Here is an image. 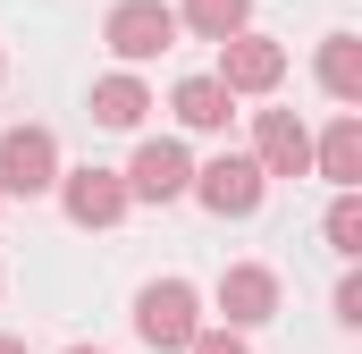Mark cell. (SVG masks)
<instances>
[{
    "label": "cell",
    "instance_id": "obj_1",
    "mask_svg": "<svg viewBox=\"0 0 362 354\" xmlns=\"http://www.w3.org/2000/svg\"><path fill=\"white\" fill-rule=\"evenodd\" d=\"M194 329H202V295H194L185 278H152V287L135 295V338L152 354H185Z\"/></svg>",
    "mask_w": 362,
    "mask_h": 354
},
{
    "label": "cell",
    "instance_id": "obj_2",
    "mask_svg": "<svg viewBox=\"0 0 362 354\" xmlns=\"http://www.w3.org/2000/svg\"><path fill=\"white\" fill-rule=\"evenodd\" d=\"M185 194H202V211H219V219H253L262 211V194H270V177L253 169V152H219V161H202Z\"/></svg>",
    "mask_w": 362,
    "mask_h": 354
},
{
    "label": "cell",
    "instance_id": "obj_3",
    "mask_svg": "<svg viewBox=\"0 0 362 354\" xmlns=\"http://www.w3.org/2000/svg\"><path fill=\"white\" fill-rule=\"evenodd\" d=\"M101 42H110L127 68H144V59H160V51L177 42V8H169V0H118L110 25H101Z\"/></svg>",
    "mask_w": 362,
    "mask_h": 354
},
{
    "label": "cell",
    "instance_id": "obj_4",
    "mask_svg": "<svg viewBox=\"0 0 362 354\" xmlns=\"http://www.w3.org/2000/svg\"><path fill=\"white\" fill-rule=\"evenodd\" d=\"M51 185H59L51 127H8L0 135V194H51Z\"/></svg>",
    "mask_w": 362,
    "mask_h": 354
},
{
    "label": "cell",
    "instance_id": "obj_5",
    "mask_svg": "<svg viewBox=\"0 0 362 354\" xmlns=\"http://www.w3.org/2000/svg\"><path fill=\"white\" fill-rule=\"evenodd\" d=\"M127 202H177L185 185H194V161H185V144L169 135H152V144H135V161H127Z\"/></svg>",
    "mask_w": 362,
    "mask_h": 354
},
{
    "label": "cell",
    "instance_id": "obj_6",
    "mask_svg": "<svg viewBox=\"0 0 362 354\" xmlns=\"http://www.w3.org/2000/svg\"><path fill=\"white\" fill-rule=\"evenodd\" d=\"M253 169L262 177H303L312 169V135H303L295 110H262L253 118Z\"/></svg>",
    "mask_w": 362,
    "mask_h": 354
},
{
    "label": "cell",
    "instance_id": "obj_7",
    "mask_svg": "<svg viewBox=\"0 0 362 354\" xmlns=\"http://www.w3.org/2000/svg\"><path fill=\"white\" fill-rule=\"evenodd\" d=\"M219 312H228V329L245 338V329H262L278 312V270L262 262H236V270H219Z\"/></svg>",
    "mask_w": 362,
    "mask_h": 354
},
{
    "label": "cell",
    "instance_id": "obj_8",
    "mask_svg": "<svg viewBox=\"0 0 362 354\" xmlns=\"http://www.w3.org/2000/svg\"><path fill=\"white\" fill-rule=\"evenodd\" d=\"M286 76V51H278L270 34H236V42H219V85L228 93H270Z\"/></svg>",
    "mask_w": 362,
    "mask_h": 354
},
{
    "label": "cell",
    "instance_id": "obj_9",
    "mask_svg": "<svg viewBox=\"0 0 362 354\" xmlns=\"http://www.w3.org/2000/svg\"><path fill=\"white\" fill-rule=\"evenodd\" d=\"M59 202H68L76 228H110L127 211V185H118V169H68L59 177Z\"/></svg>",
    "mask_w": 362,
    "mask_h": 354
},
{
    "label": "cell",
    "instance_id": "obj_10",
    "mask_svg": "<svg viewBox=\"0 0 362 354\" xmlns=\"http://www.w3.org/2000/svg\"><path fill=\"white\" fill-rule=\"evenodd\" d=\"M312 169L329 177L337 194H354V185H362V118H337V127L312 144Z\"/></svg>",
    "mask_w": 362,
    "mask_h": 354
},
{
    "label": "cell",
    "instance_id": "obj_11",
    "mask_svg": "<svg viewBox=\"0 0 362 354\" xmlns=\"http://www.w3.org/2000/svg\"><path fill=\"white\" fill-rule=\"evenodd\" d=\"M169 110H177L194 135H219V127H228V110H236V93L219 85V76H185V85L169 93Z\"/></svg>",
    "mask_w": 362,
    "mask_h": 354
},
{
    "label": "cell",
    "instance_id": "obj_12",
    "mask_svg": "<svg viewBox=\"0 0 362 354\" xmlns=\"http://www.w3.org/2000/svg\"><path fill=\"white\" fill-rule=\"evenodd\" d=\"M144 110H152V93H144V76H127V68L93 85V118L101 127H144Z\"/></svg>",
    "mask_w": 362,
    "mask_h": 354
},
{
    "label": "cell",
    "instance_id": "obj_13",
    "mask_svg": "<svg viewBox=\"0 0 362 354\" xmlns=\"http://www.w3.org/2000/svg\"><path fill=\"white\" fill-rule=\"evenodd\" d=\"M245 17H253V0H185V8H177V25H194L202 42H236Z\"/></svg>",
    "mask_w": 362,
    "mask_h": 354
},
{
    "label": "cell",
    "instance_id": "obj_14",
    "mask_svg": "<svg viewBox=\"0 0 362 354\" xmlns=\"http://www.w3.org/2000/svg\"><path fill=\"white\" fill-rule=\"evenodd\" d=\"M320 85L337 93V101H362V42L354 34H329L320 42Z\"/></svg>",
    "mask_w": 362,
    "mask_h": 354
},
{
    "label": "cell",
    "instance_id": "obj_15",
    "mask_svg": "<svg viewBox=\"0 0 362 354\" xmlns=\"http://www.w3.org/2000/svg\"><path fill=\"white\" fill-rule=\"evenodd\" d=\"M329 253H337V262L362 253V194H337V202H329Z\"/></svg>",
    "mask_w": 362,
    "mask_h": 354
},
{
    "label": "cell",
    "instance_id": "obj_16",
    "mask_svg": "<svg viewBox=\"0 0 362 354\" xmlns=\"http://www.w3.org/2000/svg\"><path fill=\"white\" fill-rule=\"evenodd\" d=\"M185 354H253V346H245L236 329H194V346H185Z\"/></svg>",
    "mask_w": 362,
    "mask_h": 354
},
{
    "label": "cell",
    "instance_id": "obj_17",
    "mask_svg": "<svg viewBox=\"0 0 362 354\" xmlns=\"http://www.w3.org/2000/svg\"><path fill=\"white\" fill-rule=\"evenodd\" d=\"M337 321H346V329H362V278H346V287H337Z\"/></svg>",
    "mask_w": 362,
    "mask_h": 354
},
{
    "label": "cell",
    "instance_id": "obj_18",
    "mask_svg": "<svg viewBox=\"0 0 362 354\" xmlns=\"http://www.w3.org/2000/svg\"><path fill=\"white\" fill-rule=\"evenodd\" d=\"M0 354H25V338H0Z\"/></svg>",
    "mask_w": 362,
    "mask_h": 354
},
{
    "label": "cell",
    "instance_id": "obj_19",
    "mask_svg": "<svg viewBox=\"0 0 362 354\" xmlns=\"http://www.w3.org/2000/svg\"><path fill=\"white\" fill-rule=\"evenodd\" d=\"M68 354H101V346H68Z\"/></svg>",
    "mask_w": 362,
    "mask_h": 354
}]
</instances>
